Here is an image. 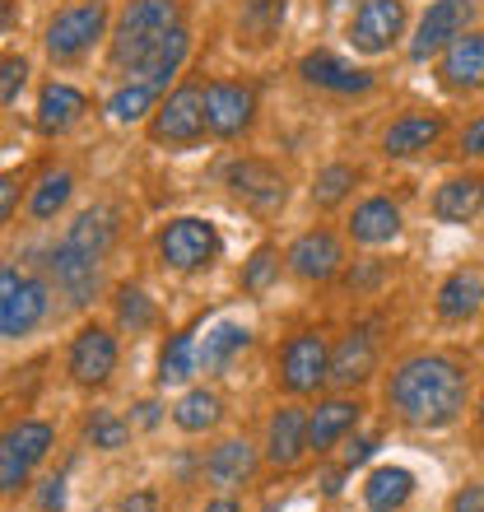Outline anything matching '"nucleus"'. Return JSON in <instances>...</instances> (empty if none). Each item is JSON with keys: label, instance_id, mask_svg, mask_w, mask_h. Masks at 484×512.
I'll return each instance as SVG.
<instances>
[{"label": "nucleus", "instance_id": "obj_7", "mask_svg": "<svg viewBox=\"0 0 484 512\" xmlns=\"http://www.w3.org/2000/svg\"><path fill=\"white\" fill-rule=\"evenodd\" d=\"M205 126H210L205 122V94L196 84H187V89H177L159 108V117H154V140H163V145H191V140H201Z\"/></svg>", "mask_w": 484, "mask_h": 512}, {"label": "nucleus", "instance_id": "obj_43", "mask_svg": "<svg viewBox=\"0 0 484 512\" xmlns=\"http://www.w3.org/2000/svg\"><path fill=\"white\" fill-rule=\"evenodd\" d=\"M452 512H484V489L480 485H466L457 499H452Z\"/></svg>", "mask_w": 484, "mask_h": 512}, {"label": "nucleus", "instance_id": "obj_23", "mask_svg": "<svg viewBox=\"0 0 484 512\" xmlns=\"http://www.w3.org/2000/svg\"><path fill=\"white\" fill-rule=\"evenodd\" d=\"M438 135H443V122H438V117H424V112H415V117L391 122V131L382 135V149H387L391 159H410V154H424V149H429Z\"/></svg>", "mask_w": 484, "mask_h": 512}, {"label": "nucleus", "instance_id": "obj_4", "mask_svg": "<svg viewBox=\"0 0 484 512\" xmlns=\"http://www.w3.org/2000/svg\"><path fill=\"white\" fill-rule=\"evenodd\" d=\"M103 28H108V0H75L47 24V52L56 61H70L84 47H94V38H103Z\"/></svg>", "mask_w": 484, "mask_h": 512}, {"label": "nucleus", "instance_id": "obj_49", "mask_svg": "<svg viewBox=\"0 0 484 512\" xmlns=\"http://www.w3.org/2000/svg\"><path fill=\"white\" fill-rule=\"evenodd\" d=\"M10 24H14V5L10 0H0V38L10 33Z\"/></svg>", "mask_w": 484, "mask_h": 512}, {"label": "nucleus", "instance_id": "obj_13", "mask_svg": "<svg viewBox=\"0 0 484 512\" xmlns=\"http://www.w3.org/2000/svg\"><path fill=\"white\" fill-rule=\"evenodd\" d=\"M52 275H56V284L66 289V298L75 308H84V303L98 294V256L70 247L66 238H61V247L52 252Z\"/></svg>", "mask_w": 484, "mask_h": 512}, {"label": "nucleus", "instance_id": "obj_1", "mask_svg": "<svg viewBox=\"0 0 484 512\" xmlns=\"http://www.w3.org/2000/svg\"><path fill=\"white\" fill-rule=\"evenodd\" d=\"M391 410L415 429H443L466 410V373L443 354H415L391 373Z\"/></svg>", "mask_w": 484, "mask_h": 512}, {"label": "nucleus", "instance_id": "obj_27", "mask_svg": "<svg viewBox=\"0 0 484 512\" xmlns=\"http://www.w3.org/2000/svg\"><path fill=\"white\" fill-rule=\"evenodd\" d=\"M415 494V475L401 471V466H382V471L368 475V485H363V503L373 512H396L405 508V499Z\"/></svg>", "mask_w": 484, "mask_h": 512}, {"label": "nucleus", "instance_id": "obj_38", "mask_svg": "<svg viewBox=\"0 0 484 512\" xmlns=\"http://www.w3.org/2000/svg\"><path fill=\"white\" fill-rule=\"evenodd\" d=\"M89 438H94V447H126V438H131V429L121 424L112 410H98L94 419H89Z\"/></svg>", "mask_w": 484, "mask_h": 512}, {"label": "nucleus", "instance_id": "obj_51", "mask_svg": "<svg viewBox=\"0 0 484 512\" xmlns=\"http://www.w3.org/2000/svg\"><path fill=\"white\" fill-rule=\"evenodd\" d=\"M205 512H238V503H233V499H219V503H210Z\"/></svg>", "mask_w": 484, "mask_h": 512}, {"label": "nucleus", "instance_id": "obj_29", "mask_svg": "<svg viewBox=\"0 0 484 512\" xmlns=\"http://www.w3.org/2000/svg\"><path fill=\"white\" fill-rule=\"evenodd\" d=\"M247 345H252V331H247V326L224 322V326H215V331L205 336L201 354H196V364H201L205 373H219V368H229V359H233V354H242Z\"/></svg>", "mask_w": 484, "mask_h": 512}, {"label": "nucleus", "instance_id": "obj_42", "mask_svg": "<svg viewBox=\"0 0 484 512\" xmlns=\"http://www.w3.org/2000/svg\"><path fill=\"white\" fill-rule=\"evenodd\" d=\"M373 452H377V438H354V443L345 447V466L354 471V466H363V461L373 457Z\"/></svg>", "mask_w": 484, "mask_h": 512}, {"label": "nucleus", "instance_id": "obj_30", "mask_svg": "<svg viewBox=\"0 0 484 512\" xmlns=\"http://www.w3.org/2000/svg\"><path fill=\"white\" fill-rule=\"evenodd\" d=\"M256 466V452L252 443H242V438H233V443L215 447V457L205 461V475L215 480V485H238V480H247Z\"/></svg>", "mask_w": 484, "mask_h": 512}, {"label": "nucleus", "instance_id": "obj_41", "mask_svg": "<svg viewBox=\"0 0 484 512\" xmlns=\"http://www.w3.org/2000/svg\"><path fill=\"white\" fill-rule=\"evenodd\" d=\"M14 205H19V177H0V224H5V219H10V210Z\"/></svg>", "mask_w": 484, "mask_h": 512}, {"label": "nucleus", "instance_id": "obj_26", "mask_svg": "<svg viewBox=\"0 0 484 512\" xmlns=\"http://www.w3.org/2000/svg\"><path fill=\"white\" fill-rule=\"evenodd\" d=\"M350 233L359 238V243H368V247H377V243H391L396 233H401V210L391 201H363L359 210H354V219H350Z\"/></svg>", "mask_w": 484, "mask_h": 512}, {"label": "nucleus", "instance_id": "obj_48", "mask_svg": "<svg viewBox=\"0 0 484 512\" xmlns=\"http://www.w3.org/2000/svg\"><path fill=\"white\" fill-rule=\"evenodd\" d=\"M382 280V266H363V270H350V284H373Z\"/></svg>", "mask_w": 484, "mask_h": 512}, {"label": "nucleus", "instance_id": "obj_31", "mask_svg": "<svg viewBox=\"0 0 484 512\" xmlns=\"http://www.w3.org/2000/svg\"><path fill=\"white\" fill-rule=\"evenodd\" d=\"M173 419H177V429H187V433L215 429L219 424V396L215 391H187V396L177 401Z\"/></svg>", "mask_w": 484, "mask_h": 512}, {"label": "nucleus", "instance_id": "obj_11", "mask_svg": "<svg viewBox=\"0 0 484 512\" xmlns=\"http://www.w3.org/2000/svg\"><path fill=\"white\" fill-rule=\"evenodd\" d=\"M112 368H117V340L103 326H84L70 345V378L80 387H98L112 378Z\"/></svg>", "mask_w": 484, "mask_h": 512}, {"label": "nucleus", "instance_id": "obj_33", "mask_svg": "<svg viewBox=\"0 0 484 512\" xmlns=\"http://www.w3.org/2000/svg\"><path fill=\"white\" fill-rule=\"evenodd\" d=\"M284 10H289L284 0H252V5L242 10V33L252 42H270L284 24Z\"/></svg>", "mask_w": 484, "mask_h": 512}, {"label": "nucleus", "instance_id": "obj_8", "mask_svg": "<svg viewBox=\"0 0 484 512\" xmlns=\"http://www.w3.org/2000/svg\"><path fill=\"white\" fill-rule=\"evenodd\" d=\"M401 28H405V0H363L350 24V38L359 52L377 56L401 38Z\"/></svg>", "mask_w": 484, "mask_h": 512}, {"label": "nucleus", "instance_id": "obj_16", "mask_svg": "<svg viewBox=\"0 0 484 512\" xmlns=\"http://www.w3.org/2000/svg\"><path fill=\"white\" fill-rule=\"evenodd\" d=\"M187 52H191L187 28H173V33H168V38H163L159 47H154V52H149L145 61L131 70V80H135V84H149V89L159 94V89H168V80H173L177 70H182Z\"/></svg>", "mask_w": 484, "mask_h": 512}, {"label": "nucleus", "instance_id": "obj_25", "mask_svg": "<svg viewBox=\"0 0 484 512\" xmlns=\"http://www.w3.org/2000/svg\"><path fill=\"white\" fill-rule=\"evenodd\" d=\"M112 238H117V210H108V205L84 210V215L70 224V233H66L70 247H80V252L98 256V261H103V252L112 247Z\"/></svg>", "mask_w": 484, "mask_h": 512}, {"label": "nucleus", "instance_id": "obj_6", "mask_svg": "<svg viewBox=\"0 0 484 512\" xmlns=\"http://www.w3.org/2000/svg\"><path fill=\"white\" fill-rule=\"evenodd\" d=\"M280 373L289 391H317V382L331 373V350L322 331H298L280 354Z\"/></svg>", "mask_w": 484, "mask_h": 512}, {"label": "nucleus", "instance_id": "obj_47", "mask_svg": "<svg viewBox=\"0 0 484 512\" xmlns=\"http://www.w3.org/2000/svg\"><path fill=\"white\" fill-rule=\"evenodd\" d=\"M117 512H159V499L154 494H131V499H121Z\"/></svg>", "mask_w": 484, "mask_h": 512}, {"label": "nucleus", "instance_id": "obj_17", "mask_svg": "<svg viewBox=\"0 0 484 512\" xmlns=\"http://www.w3.org/2000/svg\"><path fill=\"white\" fill-rule=\"evenodd\" d=\"M447 89H484V33H466L443 56Z\"/></svg>", "mask_w": 484, "mask_h": 512}, {"label": "nucleus", "instance_id": "obj_2", "mask_svg": "<svg viewBox=\"0 0 484 512\" xmlns=\"http://www.w3.org/2000/svg\"><path fill=\"white\" fill-rule=\"evenodd\" d=\"M173 28H182L177 0H131L126 14H121V24H117V38H112L117 66L135 70L163 38H168V33H173Z\"/></svg>", "mask_w": 484, "mask_h": 512}, {"label": "nucleus", "instance_id": "obj_28", "mask_svg": "<svg viewBox=\"0 0 484 512\" xmlns=\"http://www.w3.org/2000/svg\"><path fill=\"white\" fill-rule=\"evenodd\" d=\"M480 303H484V280L475 270H457V275L438 289V312H443L447 322H466L471 312H480Z\"/></svg>", "mask_w": 484, "mask_h": 512}, {"label": "nucleus", "instance_id": "obj_35", "mask_svg": "<svg viewBox=\"0 0 484 512\" xmlns=\"http://www.w3.org/2000/svg\"><path fill=\"white\" fill-rule=\"evenodd\" d=\"M149 103H154V89H149V84H135V80H131L126 89H117V94H112L108 112L117 117V122H140V117L149 112Z\"/></svg>", "mask_w": 484, "mask_h": 512}, {"label": "nucleus", "instance_id": "obj_44", "mask_svg": "<svg viewBox=\"0 0 484 512\" xmlns=\"http://www.w3.org/2000/svg\"><path fill=\"white\" fill-rule=\"evenodd\" d=\"M461 149H466V154H484V117H475V122L466 126V135H461Z\"/></svg>", "mask_w": 484, "mask_h": 512}, {"label": "nucleus", "instance_id": "obj_52", "mask_svg": "<svg viewBox=\"0 0 484 512\" xmlns=\"http://www.w3.org/2000/svg\"><path fill=\"white\" fill-rule=\"evenodd\" d=\"M331 5H336V0H331Z\"/></svg>", "mask_w": 484, "mask_h": 512}, {"label": "nucleus", "instance_id": "obj_19", "mask_svg": "<svg viewBox=\"0 0 484 512\" xmlns=\"http://www.w3.org/2000/svg\"><path fill=\"white\" fill-rule=\"evenodd\" d=\"M84 108H89V103H84L80 89H70V84H47L38 98V131L42 135L70 131V126L84 117Z\"/></svg>", "mask_w": 484, "mask_h": 512}, {"label": "nucleus", "instance_id": "obj_24", "mask_svg": "<svg viewBox=\"0 0 484 512\" xmlns=\"http://www.w3.org/2000/svg\"><path fill=\"white\" fill-rule=\"evenodd\" d=\"M354 419H359V401H326V405H317L312 419H308V447L312 452L336 447L340 438L354 429Z\"/></svg>", "mask_w": 484, "mask_h": 512}, {"label": "nucleus", "instance_id": "obj_50", "mask_svg": "<svg viewBox=\"0 0 484 512\" xmlns=\"http://www.w3.org/2000/svg\"><path fill=\"white\" fill-rule=\"evenodd\" d=\"M140 424H159V405H154V401L140 405Z\"/></svg>", "mask_w": 484, "mask_h": 512}, {"label": "nucleus", "instance_id": "obj_32", "mask_svg": "<svg viewBox=\"0 0 484 512\" xmlns=\"http://www.w3.org/2000/svg\"><path fill=\"white\" fill-rule=\"evenodd\" d=\"M70 191H75V177H70L66 168H61V173H47L38 187H33V201H28L33 219H52L56 210L70 201Z\"/></svg>", "mask_w": 484, "mask_h": 512}, {"label": "nucleus", "instance_id": "obj_45", "mask_svg": "<svg viewBox=\"0 0 484 512\" xmlns=\"http://www.w3.org/2000/svg\"><path fill=\"white\" fill-rule=\"evenodd\" d=\"M61 503H66V480L56 475V480H47V485H42V508L52 512V508H61Z\"/></svg>", "mask_w": 484, "mask_h": 512}, {"label": "nucleus", "instance_id": "obj_18", "mask_svg": "<svg viewBox=\"0 0 484 512\" xmlns=\"http://www.w3.org/2000/svg\"><path fill=\"white\" fill-rule=\"evenodd\" d=\"M266 452H270V461H275V466H294V461L308 452V415H303V410H294V405L275 410V419H270Z\"/></svg>", "mask_w": 484, "mask_h": 512}, {"label": "nucleus", "instance_id": "obj_20", "mask_svg": "<svg viewBox=\"0 0 484 512\" xmlns=\"http://www.w3.org/2000/svg\"><path fill=\"white\" fill-rule=\"evenodd\" d=\"M480 205H484V177H457V182L438 187L433 215L443 219V224H471L480 215Z\"/></svg>", "mask_w": 484, "mask_h": 512}, {"label": "nucleus", "instance_id": "obj_5", "mask_svg": "<svg viewBox=\"0 0 484 512\" xmlns=\"http://www.w3.org/2000/svg\"><path fill=\"white\" fill-rule=\"evenodd\" d=\"M159 256L173 270H201L219 256V233L205 219H173L159 233Z\"/></svg>", "mask_w": 484, "mask_h": 512}, {"label": "nucleus", "instance_id": "obj_21", "mask_svg": "<svg viewBox=\"0 0 484 512\" xmlns=\"http://www.w3.org/2000/svg\"><path fill=\"white\" fill-rule=\"evenodd\" d=\"M373 359H377V340L368 326H359V331L345 336V345H340L336 359H331V378H336L340 387H354V382H363L373 373Z\"/></svg>", "mask_w": 484, "mask_h": 512}, {"label": "nucleus", "instance_id": "obj_37", "mask_svg": "<svg viewBox=\"0 0 484 512\" xmlns=\"http://www.w3.org/2000/svg\"><path fill=\"white\" fill-rule=\"evenodd\" d=\"M117 322L131 326V331H145V326L154 322V308H149V298L140 294V289H131V284H126V289L117 294Z\"/></svg>", "mask_w": 484, "mask_h": 512}, {"label": "nucleus", "instance_id": "obj_12", "mask_svg": "<svg viewBox=\"0 0 484 512\" xmlns=\"http://www.w3.org/2000/svg\"><path fill=\"white\" fill-rule=\"evenodd\" d=\"M256 112V94L247 84H210L205 89V122L215 135H238L247 131Z\"/></svg>", "mask_w": 484, "mask_h": 512}, {"label": "nucleus", "instance_id": "obj_14", "mask_svg": "<svg viewBox=\"0 0 484 512\" xmlns=\"http://www.w3.org/2000/svg\"><path fill=\"white\" fill-rule=\"evenodd\" d=\"M298 75H303L308 84H317V89H331V94H363V89H373V75H368V70L345 66V61L331 56V52L303 56Z\"/></svg>", "mask_w": 484, "mask_h": 512}, {"label": "nucleus", "instance_id": "obj_15", "mask_svg": "<svg viewBox=\"0 0 484 512\" xmlns=\"http://www.w3.org/2000/svg\"><path fill=\"white\" fill-rule=\"evenodd\" d=\"M340 261H345V252H340V243L326 229L303 233V238L289 247V266H294L303 280H331L340 270Z\"/></svg>", "mask_w": 484, "mask_h": 512}, {"label": "nucleus", "instance_id": "obj_9", "mask_svg": "<svg viewBox=\"0 0 484 512\" xmlns=\"http://www.w3.org/2000/svg\"><path fill=\"white\" fill-rule=\"evenodd\" d=\"M224 182L233 187L242 205H252L256 215H270V210H280L284 205V177L261 159H242V163H229V173Z\"/></svg>", "mask_w": 484, "mask_h": 512}, {"label": "nucleus", "instance_id": "obj_22", "mask_svg": "<svg viewBox=\"0 0 484 512\" xmlns=\"http://www.w3.org/2000/svg\"><path fill=\"white\" fill-rule=\"evenodd\" d=\"M42 317H47V289L38 280H24L19 294L0 308V336H28Z\"/></svg>", "mask_w": 484, "mask_h": 512}, {"label": "nucleus", "instance_id": "obj_39", "mask_svg": "<svg viewBox=\"0 0 484 512\" xmlns=\"http://www.w3.org/2000/svg\"><path fill=\"white\" fill-rule=\"evenodd\" d=\"M275 270H280V256H275V247H261V252L247 261V270H242V289L261 294V289L275 280Z\"/></svg>", "mask_w": 484, "mask_h": 512}, {"label": "nucleus", "instance_id": "obj_36", "mask_svg": "<svg viewBox=\"0 0 484 512\" xmlns=\"http://www.w3.org/2000/svg\"><path fill=\"white\" fill-rule=\"evenodd\" d=\"M350 187H354V168L336 163V168H326V173L317 177V187H312V201H317V205H340L345 196H350Z\"/></svg>", "mask_w": 484, "mask_h": 512}, {"label": "nucleus", "instance_id": "obj_40", "mask_svg": "<svg viewBox=\"0 0 484 512\" xmlns=\"http://www.w3.org/2000/svg\"><path fill=\"white\" fill-rule=\"evenodd\" d=\"M24 80H28V66H24V61H19V56H5V61H0V108L19 98V89H24Z\"/></svg>", "mask_w": 484, "mask_h": 512}, {"label": "nucleus", "instance_id": "obj_46", "mask_svg": "<svg viewBox=\"0 0 484 512\" xmlns=\"http://www.w3.org/2000/svg\"><path fill=\"white\" fill-rule=\"evenodd\" d=\"M19 284H24V275H14L10 266H0V308H5V303L19 294Z\"/></svg>", "mask_w": 484, "mask_h": 512}, {"label": "nucleus", "instance_id": "obj_34", "mask_svg": "<svg viewBox=\"0 0 484 512\" xmlns=\"http://www.w3.org/2000/svg\"><path fill=\"white\" fill-rule=\"evenodd\" d=\"M191 368H196V345H191V336L182 331V336L168 340V350H163L159 359V382L168 387V382H187Z\"/></svg>", "mask_w": 484, "mask_h": 512}, {"label": "nucleus", "instance_id": "obj_10", "mask_svg": "<svg viewBox=\"0 0 484 512\" xmlns=\"http://www.w3.org/2000/svg\"><path fill=\"white\" fill-rule=\"evenodd\" d=\"M466 24H471V0H438V5H429V14L419 19L415 42H410V56L424 61V56H433L438 47H452Z\"/></svg>", "mask_w": 484, "mask_h": 512}, {"label": "nucleus", "instance_id": "obj_3", "mask_svg": "<svg viewBox=\"0 0 484 512\" xmlns=\"http://www.w3.org/2000/svg\"><path fill=\"white\" fill-rule=\"evenodd\" d=\"M47 447H52V424H42V419H19L14 429H5V438H0V494H14L24 485L33 466L47 457Z\"/></svg>", "mask_w": 484, "mask_h": 512}]
</instances>
